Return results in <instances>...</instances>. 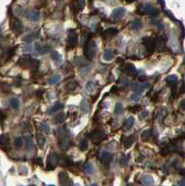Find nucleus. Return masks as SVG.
<instances>
[{"label": "nucleus", "mask_w": 185, "mask_h": 186, "mask_svg": "<svg viewBox=\"0 0 185 186\" xmlns=\"http://www.w3.org/2000/svg\"><path fill=\"white\" fill-rule=\"evenodd\" d=\"M95 51H96V44L94 41L89 38L87 39L84 45V54L87 60L91 61L95 56Z\"/></svg>", "instance_id": "nucleus-1"}, {"label": "nucleus", "mask_w": 185, "mask_h": 186, "mask_svg": "<svg viewBox=\"0 0 185 186\" xmlns=\"http://www.w3.org/2000/svg\"><path fill=\"white\" fill-rule=\"evenodd\" d=\"M19 64L23 68L37 69L38 67V61L32 59L30 56H24L19 60Z\"/></svg>", "instance_id": "nucleus-2"}, {"label": "nucleus", "mask_w": 185, "mask_h": 186, "mask_svg": "<svg viewBox=\"0 0 185 186\" xmlns=\"http://www.w3.org/2000/svg\"><path fill=\"white\" fill-rule=\"evenodd\" d=\"M137 12L141 14H147L152 17H156L159 14V11L157 9L153 8L151 4H144L140 8L139 10H137Z\"/></svg>", "instance_id": "nucleus-3"}, {"label": "nucleus", "mask_w": 185, "mask_h": 186, "mask_svg": "<svg viewBox=\"0 0 185 186\" xmlns=\"http://www.w3.org/2000/svg\"><path fill=\"white\" fill-rule=\"evenodd\" d=\"M60 162L59 155L56 153H50L47 158V170H54Z\"/></svg>", "instance_id": "nucleus-4"}, {"label": "nucleus", "mask_w": 185, "mask_h": 186, "mask_svg": "<svg viewBox=\"0 0 185 186\" xmlns=\"http://www.w3.org/2000/svg\"><path fill=\"white\" fill-rule=\"evenodd\" d=\"M89 137H90L91 141L94 143H100L106 138V135L103 131H101L100 129H95L89 133Z\"/></svg>", "instance_id": "nucleus-5"}, {"label": "nucleus", "mask_w": 185, "mask_h": 186, "mask_svg": "<svg viewBox=\"0 0 185 186\" xmlns=\"http://www.w3.org/2000/svg\"><path fill=\"white\" fill-rule=\"evenodd\" d=\"M10 27L12 29V31L16 34H20L22 30H23V25H22V22L16 18V17H13V18H11L10 20Z\"/></svg>", "instance_id": "nucleus-6"}, {"label": "nucleus", "mask_w": 185, "mask_h": 186, "mask_svg": "<svg viewBox=\"0 0 185 186\" xmlns=\"http://www.w3.org/2000/svg\"><path fill=\"white\" fill-rule=\"evenodd\" d=\"M142 43L145 46L149 53H153L156 49V40L152 37H144L142 39Z\"/></svg>", "instance_id": "nucleus-7"}, {"label": "nucleus", "mask_w": 185, "mask_h": 186, "mask_svg": "<svg viewBox=\"0 0 185 186\" xmlns=\"http://www.w3.org/2000/svg\"><path fill=\"white\" fill-rule=\"evenodd\" d=\"M77 43H78V36H77V34L73 30L70 31L68 39H67V49H74L76 46Z\"/></svg>", "instance_id": "nucleus-8"}, {"label": "nucleus", "mask_w": 185, "mask_h": 186, "mask_svg": "<svg viewBox=\"0 0 185 186\" xmlns=\"http://www.w3.org/2000/svg\"><path fill=\"white\" fill-rule=\"evenodd\" d=\"M60 136H62L61 139L59 140V146L62 151H66L70 148L71 146V140L69 138V136H66L64 134H59Z\"/></svg>", "instance_id": "nucleus-9"}, {"label": "nucleus", "mask_w": 185, "mask_h": 186, "mask_svg": "<svg viewBox=\"0 0 185 186\" xmlns=\"http://www.w3.org/2000/svg\"><path fill=\"white\" fill-rule=\"evenodd\" d=\"M9 138L8 135L2 134L0 135V149L3 151H9Z\"/></svg>", "instance_id": "nucleus-10"}, {"label": "nucleus", "mask_w": 185, "mask_h": 186, "mask_svg": "<svg viewBox=\"0 0 185 186\" xmlns=\"http://www.w3.org/2000/svg\"><path fill=\"white\" fill-rule=\"evenodd\" d=\"M25 16L26 18H28L30 21H37L40 19V13L37 10H34V9H28L25 11Z\"/></svg>", "instance_id": "nucleus-11"}, {"label": "nucleus", "mask_w": 185, "mask_h": 186, "mask_svg": "<svg viewBox=\"0 0 185 186\" xmlns=\"http://www.w3.org/2000/svg\"><path fill=\"white\" fill-rule=\"evenodd\" d=\"M150 88V84H139V83H132L131 84V89L135 93H139V94H141V92L143 91L144 89H148Z\"/></svg>", "instance_id": "nucleus-12"}, {"label": "nucleus", "mask_w": 185, "mask_h": 186, "mask_svg": "<svg viewBox=\"0 0 185 186\" xmlns=\"http://www.w3.org/2000/svg\"><path fill=\"white\" fill-rule=\"evenodd\" d=\"M113 160V155L110 152H103L100 156V163L104 166L109 165Z\"/></svg>", "instance_id": "nucleus-13"}, {"label": "nucleus", "mask_w": 185, "mask_h": 186, "mask_svg": "<svg viewBox=\"0 0 185 186\" xmlns=\"http://www.w3.org/2000/svg\"><path fill=\"white\" fill-rule=\"evenodd\" d=\"M122 70L125 73H127L128 74L131 75V77H137V75H138V70H137L135 68V66L132 64H126L123 67Z\"/></svg>", "instance_id": "nucleus-14"}, {"label": "nucleus", "mask_w": 185, "mask_h": 186, "mask_svg": "<svg viewBox=\"0 0 185 186\" xmlns=\"http://www.w3.org/2000/svg\"><path fill=\"white\" fill-rule=\"evenodd\" d=\"M59 180H60L61 184L63 185V186H70L71 185V180L65 172H61L59 174Z\"/></svg>", "instance_id": "nucleus-15"}, {"label": "nucleus", "mask_w": 185, "mask_h": 186, "mask_svg": "<svg viewBox=\"0 0 185 186\" xmlns=\"http://www.w3.org/2000/svg\"><path fill=\"white\" fill-rule=\"evenodd\" d=\"M126 13V10H125L124 8H118L114 9V11L112 12V17L115 20H120L123 18V16Z\"/></svg>", "instance_id": "nucleus-16"}, {"label": "nucleus", "mask_w": 185, "mask_h": 186, "mask_svg": "<svg viewBox=\"0 0 185 186\" xmlns=\"http://www.w3.org/2000/svg\"><path fill=\"white\" fill-rule=\"evenodd\" d=\"M63 107H64V105H63L62 103L58 102V103L54 104V105H53L50 109H49V111H47V114H55V113H57L59 111H61L62 109H63Z\"/></svg>", "instance_id": "nucleus-17"}, {"label": "nucleus", "mask_w": 185, "mask_h": 186, "mask_svg": "<svg viewBox=\"0 0 185 186\" xmlns=\"http://www.w3.org/2000/svg\"><path fill=\"white\" fill-rule=\"evenodd\" d=\"M50 49H51V48L49 45H43V46L37 45V50L39 54H47V52L50 51Z\"/></svg>", "instance_id": "nucleus-18"}, {"label": "nucleus", "mask_w": 185, "mask_h": 186, "mask_svg": "<svg viewBox=\"0 0 185 186\" xmlns=\"http://www.w3.org/2000/svg\"><path fill=\"white\" fill-rule=\"evenodd\" d=\"M141 182L144 186H153V179L152 176H149V175L143 176L142 179H141Z\"/></svg>", "instance_id": "nucleus-19"}, {"label": "nucleus", "mask_w": 185, "mask_h": 186, "mask_svg": "<svg viewBox=\"0 0 185 186\" xmlns=\"http://www.w3.org/2000/svg\"><path fill=\"white\" fill-rule=\"evenodd\" d=\"M117 33H118V30L116 28H109V29H107V30L104 31L103 34H104L105 37L110 38V37L115 36V34H117Z\"/></svg>", "instance_id": "nucleus-20"}, {"label": "nucleus", "mask_w": 185, "mask_h": 186, "mask_svg": "<svg viewBox=\"0 0 185 186\" xmlns=\"http://www.w3.org/2000/svg\"><path fill=\"white\" fill-rule=\"evenodd\" d=\"M141 27H142V22L139 19H135L130 23V28L132 29V30H140Z\"/></svg>", "instance_id": "nucleus-21"}, {"label": "nucleus", "mask_w": 185, "mask_h": 186, "mask_svg": "<svg viewBox=\"0 0 185 186\" xmlns=\"http://www.w3.org/2000/svg\"><path fill=\"white\" fill-rule=\"evenodd\" d=\"M134 142H135V137L133 135L128 136L127 138H125V140H124V146L126 148H129L132 146Z\"/></svg>", "instance_id": "nucleus-22"}, {"label": "nucleus", "mask_w": 185, "mask_h": 186, "mask_svg": "<svg viewBox=\"0 0 185 186\" xmlns=\"http://www.w3.org/2000/svg\"><path fill=\"white\" fill-rule=\"evenodd\" d=\"M133 125H134V117L133 116H129V117L125 121L124 127L126 130H129L131 127H133Z\"/></svg>", "instance_id": "nucleus-23"}, {"label": "nucleus", "mask_w": 185, "mask_h": 186, "mask_svg": "<svg viewBox=\"0 0 185 186\" xmlns=\"http://www.w3.org/2000/svg\"><path fill=\"white\" fill-rule=\"evenodd\" d=\"M80 110L84 113V114H87L89 112V103L86 100V99H84L82 102H81V104H80Z\"/></svg>", "instance_id": "nucleus-24"}, {"label": "nucleus", "mask_w": 185, "mask_h": 186, "mask_svg": "<svg viewBox=\"0 0 185 186\" xmlns=\"http://www.w3.org/2000/svg\"><path fill=\"white\" fill-rule=\"evenodd\" d=\"M37 143L39 145L40 148H42L44 146V144L46 142V138L45 136L43 135V133H40V132H37Z\"/></svg>", "instance_id": "nucleus-25"}, {"label": "nucleus", "mask_w": 185, "mask_h": 186, "mask_svg": "<svg viewBox=\"0 0 185 186\" xmlns=\"http://www.w3.org/2000/svg\"><path fill=\"white\" fill-rule=\"evenodd\" d=\"M77 88V83L75 81H69V82L65 85V89L68 91H74Z\"/></svg>", "instance_id": "nucleus-26"}, {"label": "nucleus", "mask_w": 185, "mask_h": 186, "mask_svg": "<svg viewBox=\"0 0 185 186\" xmlns=\"http://www.w3.org/2000/svg\"><path fill=\"white\" fill-rule=\"evenodd\" d=\"M114 51H113L112 49H107L104 54H103V59L105 61H111L113 60V58H114Z\"/></svg>", "instance_id": "nucleus-27"}, {"label": "nucleus", "mask_w": 185, "mask_h": 186, "mask_svg": "<svg viewBox=\"0 0 185 186\" xmlns=\"http://www.w3.org/2000/svg\"><path fill=\"white\" fill-rule=\"evenodd\" d=\"M64 119H65V114L64 113L58 114L54 118V123L55 124H61L64 121Z\"/></svg>", "instance_id": "nucleus-28"}, {"label": "nucleus", "mask_w": 185, "mask_h": 186, "mask_svg": "<svg viewBox=\"0 0 185 186\" xmlns=\"http://www.w3.org/2000/svg\"><path fill=\"white\" fill-rule=\"evenodd\" d=\"M37 36H38V34L37 33H32V34H28V36H26L24 38H23V40H24L25 42L30 43V42H32L34 39L37 38Z\"/></svg>", "instance_id": "nucleus-29"}, {"label": "nucleus", "mask_w": 185, "mask_h": 186, "mask_svg": "<svg viewBox=\"0 0 185 186\" xmlns=\"http://www.w3.org/2000/svg\"><path fill=\"white\" fill-rule=\"evenodd\" d=\"M88 148V143H87V141L86 139H83L82 141L79 142V149L82 151V152H85V151H87Z\"/></svg>", "instance_id": "nucleus-30"}, {"label": "nucleus", "mask_w": 185, "mask_h": 186, "mask_svg": "<svg viewBox=\"0 0 185 186\" xmlns=\"http://www.w3.org/2000/svg\"><path fill=\"white\" fill-rule=\"evenodd\" d=\"M152 136V132L150 129H147V130H144L142 133H141V140L142 141H148L149 139L151 138Z\"/></svg>", "instance_id": "nucleus-31"}, {"label": "nucleus", "mask_w": 185, "mask_h": 186, "mask_svg": "<svg viewBox=\"0 0 185 186\" xmlns=\"http://www.w3.org/2000/svg\"><path fill=\"white\" fill-rule=\"evenodd\" d=\"M60 161L62 167H69L71 165V161L67 156H62V158H60Z\"/></svg>", "instance_id": "nucleus-32"}, {"label": "nucleus", "mask_w": 185, "mask_h": 186, "mask_svg": "<svg viewBox=\"0 0 185 186\" xmlns=\"http://www.w3.org/2000/svg\"><path fill=\"white\" fill-rule=\"evenodd\" d=\"M9 103H10V106L12 107L13 109H18V108H19L20 102H19V100H18L17 98H12V99H10Z\"/></svg>", "instance_id": "nucleus-33"}, {"label": "nucleus", "mask_w": 185, "mask_h": 186, "mask_svg": "<svg viewBox=\"0 0 185 186\" xmlns=\"http://www.w3.org/2000/svg\"><path fill=\"white\" fill-rule=\"evenodd\" d=\"M76 64L78 65V66H80V67H86L87 65H88V63L83 59V58H81V57H79V58H76Z\"/></svg>", "instance_id": "nucleus-34"}, {"label": "nucleus", "mask_w": 185, "mask_h": 186, "mask_svg": "<svg viewBox=\"0 0 185 186\" xmlns=\"http://www.w3.org/2000/svg\"><path fill=\"white\" fill-rule=\"evenodd\" d=\"M60 80H61V77H60L59 74H55V75H53L52 77H50L49 79V85H54L57 82H59Z\"/></svg>", "instance_id": "nucleus-35"}, {"label": "nucleus", "mask_w": 185, "mask_h": 186, "mask_svg": "<svg viewBox=\"0 0 185 186\" xmlns=\"http://www.w3.org/2000/svg\"><path fill=\"white\" fill-rule=\"evenodd\" d=\"M22 144H23V141H22V138L18 137L14 140V146L17 149H20L22 147Z\"/></svg>", "instance_id": "nucleus-36"}, {"label": "nucleus", "mask_w": 185, "mask_h": 186, "mask_svg": "<svg viewBox=\"0 0 185 186\" xmlns=\"http://www.w3.org/2000/svg\"><path fill=\"white\" fill-rule=\"evenodd\" d=\"M51 58H52V60H54L55 62H60L62 61V55L60 54L59 52H57V51H53L52 52Z\"/></svg>", "instance_id": "nucleus-37"}, {"label": "nucleus", "mask_w": 185, "mask_h": 186, "mask_svg": "<svg viewBox=\"0 0 185 186\" xmlns=\"http://www.w3.org/2000/svg\"><path fill=\"white\" fill-rule=\"evenodd\" d=\"M83 168H84V170L87 173L91 174L93 172V166L90 164V163H86V164L84 165V167H83Z\"/></svg>", "instance_id": "nucleus-38"}, {"label": "nucleus", "mask_w": 185, "mask_h": 186, "mask_svg": "<svg viewBox=\"0 0 185 186\" xmlns=\"http://www.w3.org/2000/svg\"><path fill=\"white\" fill-rule=\"evenodd\" d=\"M15 49H16V48H14V49H9L7 52H6V54H5V56H6V60H9L11 57H12L13 55H14V53H15Z\"/></svg>", "instance_id": "nucleus-39"}, {"label": "nucleus", "mask_w": 185, "mask_h": 186, "mask_svg": "<svg viewBox=\"0 0 185 186\" xmlns=\"http://www.w3.org/2000/svg\"><path fill=\"white\" fill-rule=\"evenodd\" d=\"M26 146H27V149H32L34 146L33 139L30 136H26Z\"/></svg>", "instance_id": "nucleus-40"}, {"label": "nucleus", "mask_w": 185, "mask_h": 186, "mask_svg": "<svg viewBox=\"0 0 185 186\" xmlns=\"http://www.w3.org/2000/svg\"><path fill=\"white\" fill-rule=\"evenodd\" d=\"M166 82L168 83H170V84H173V83H175L176 82V80H177V77L174 74H172V75H169L168 77H166Z\"/></svg>", "instance_id": "nucleus-41"}, {"label": "nucleus", "mask_w": 185, "mask_h": 186, "mask_svg": "<svg viewBox=\"0 0 185 186\" xmlns=\"http://www.w3.org/2000/svg\"><path fill=\"white\" fill-rule=\"evenodd\" d=\"M122 110H123L122 104H121V103H119V102L116 103V104H115V114H121Z\"/></svg>", "instance_id": "nucleus-42"}, {"label": "nucleus", "mask_w": 185, "mask_h": 186, "mask_svg": "<svg viewBox=\"0 0 185 186\" xmlns=\"http://www.w3.org/2000/svg\"><path fill=\"white\" fill-rule=\"evenodd\" d=\"M77 1V7L80 10H82L83 9L85 8V5H86V0H76Z\"/></svg>", "instance_id": "nucleus-43"}, {"label": "nucleus", "mask_w": 185, "mask_h": 186, "mask_svg": "<svg viewBox=\"0 0 185 186\" xmlns=\"http://www.w3.org/2000/svg\"><path fill=\"white\" fill-rule=\"evenodd\" d=\"M41 130L44 131L46 134H47V133L49 132V127L46 123H42V124H41Z\"/></svg>", "instance_id": "nucleus-44"}, {"label": "nucleus", "mask_w": 185, "mask_h": 186, "mask_svg": "<svg viewBox=\"0 0 185 186\" xmlns=\"http://www.w3.org/2000/svg\"><path fill=\"white\" fill-rule=\"evenodd\" d=\"M128 161V156H126L125 155H122V157H121V159H120V165H121V166H125V165H127Z\"/></svg>", "instance_id": "nucleus-45"}, {"label": "nucleus", "mask_w": 185, "mask_h": 186, "mask_svg": "<svg viewBox=\"0 0 185 186\" xmlns=\"http://www.w3.org/2000/svg\"><path fill=\"white\" fill-rule=\"evenodd\" d=\"M140 98H141V94H139V93H134V94H132L130 97L131 100L134 102H138L140 100Z\"/></svg>", "instance_id": "nucleus-46"}, {"label": "nucleus", "mask_w": 185, "mask_h": 186, "mask_svg": "<svg viewBox=\"0 0 185 186\" xmlns=\"http://www.w3.org/2000/svg\"><path fill=\"white\" fill-rule=\"evenodd\" d=\"M2 90L3 92H9L10 91V87L8 84H3L2 85Z\"/></svg>", "instance_id": "nucleus-47"}, {"label": "nucleus", "mask_w": 185, "mask_h": 186, "mask_svg": "<svg viewBox=\"0 0 185 186\" xmlns=\"http://www.w3.org/2000/svg\"><path fill=\"white\" fill-rule=\"evenodd\" d=\"M140 109H141V107L138 106V105H136L134 107H129L128 108V110H129V111H131V112H137V111H139Z\"/></svg>", "instance_id": "nucleus-48"}, {"label": "nucleus", "mask_w": 185, "mask_h": 186, "mask_svg": "<svg viewBox=\"0 0 185 186\" xmlns=\"http://www.w3.org/2000/svg\"><path fill=\"white\" fill-rule=\"evenodd\" d=\"M93 87H94V84L92 82H89V83L87 84V89L89 90V91H91L92 89H93Z\"/></svg>", "instance_id": "nucleus-49"}, {"label": "nucleus", "mask_w": 185, "mask_h": 186, "mask_svg": "<svg viewBox=\"0 0 185 186\" xmlns=\"http://www.w3.org/2000/svg\"><path fill=\"white\" fill-rule=\"evenodd\" d=\"M43 93H44V90H37V93H35V95H37V97L38 99H40V98H42Z\"/></svg>", "instance_id": "nucleus-50"}, {"label": "nucleus", "mask_w": 185, "mask_h": 186, "mask_svg": "<svg viewBox=\"0 0 185 186\" xmlns=\"http://www.w3.org/2000/svg\"><path fill=\"white\" fill-rule=\"evenodd\" d=\"M5 118H6V115H5V114H4L2 111H0V124H1L2 122L5 120Z\"/></svg>", "instance_id": "nucleus-51"}, {"label": "nucleus", "mask_w": 185, "mask_h": 186, "mask_svg": "<svg viewBox=\"0 0 185 186\" xmlns=\"http://www.w3.org/2000/svg\"><path fill=\"white\" fill-rule=\"evenodd\" d=\"M122 86L124 87V88H127V87L128 86V80L127 78H124L123 81H122Z\"/></svg>", "instance_id": "nucleus-52"}, {"label": "nucleus", "mask_w": 185, "mask_h": 186, "mask_svg": "<svg viewBox=\"0 0 185 186\" xmlns=\"http://www.w3.org/2000/svg\"><path fill=\"white\" fill-rule=\"evenodd\" d=\"M181 107L182 110H185V99L181 102Z\"/></svg>", "instance_id": "nucleus-53"}, {"label": "nucleus", "mask_w": 185, "mask_h": 186, "mask_svg": "<svg viewBox=\"0 0 185 186\" xmlns=\"http://www.w3.org/2000/svg\"><path fill=\"white\" fill-rule=\"evenodd\" d=\"M148 115V112L147 111H144L142 113V114L141 115V118H144V117H146V116Z\"/></svg>", "instance_id": "nucleus-54"}, {"label": "nucleus", "mask_w": 185, "mask_h": 186, "mask_svg": "<svg viewBox=\"0 0 185 186\" xmlns=\"http://www.w3.org/2000/svg\"><path fill=\"white\" fill-rule=\"evenodd\" d=\"M34 162V163H37V164H39V165L41 164V163H42V162H41V158H39V157H37Z\"/></svg>", "instance_id": "nucleus-55"}, {"label": "nucleus", "mask_w": 185, "mask_h": 186, "mask_svg": "<svg viewBox=\"0 0 185 186\" xmlns=\"http://www.w3.org/2000/svg\"><path fill=\"white\" fill-rule=\"evenodd\" d=\"M179 186H185V180H182L179 182Z\"/></svg>", "instance_id": "nucleus-56"}, {"label": "nucleus", "mask_w": 185, "mask_h": 186, "mask_svg": "<svg viewBox=\"0 0 185 186\" xmlns=\"http://www.w3.org/2000/svg\"><path fill=\"white\" fill-rule=\"evenodd\" d=\"M146 79H147V77H145V75H142V77H141L139 78L140 81H145Z\"/></svg>", "instance_id": "nucleus-57"}, {"label": "nucleus", "mask_w": 185, "mask_h": 186, "mask_svg": "<svg viewBox=\"0 0 185 186\" xmlns=\"http://www.w3.org/2000/svg\"><path fill=\"white\" fill-rule=\"evenodd\" d=\"M159 3L162 5V7H165V2H164V0H158Z\"/></svg>", "instance_id": "nucleus-58"}, {"label": "nucleus", "mask_w": 185, "mask_h": 186, "mask_svg": "<svg viewBox=\"0 0 185 186\" xmlns=\"http://www.w3.org/2000/svg\"><path fill=\"white\" fill-rule=\"evenodd\" d=\"M90 186H98V185H97V184H91Z\"/></svg>", "instance_id": "nucleus-59"}, {"label": "nucleus", "mask_w": 185, "mask_h": 186, "mask_svg": "<svg viewBox=\"0 0 185 186\" xmlns=\"http://www.w3.org/2000/svg\"><path fill=\"white\" fill-rule=\"evenodd\" d=\"M128 186H133V185H131V184H128Z\"/></svg>", "instance_id": "nucleus-60"}]
</instances>
